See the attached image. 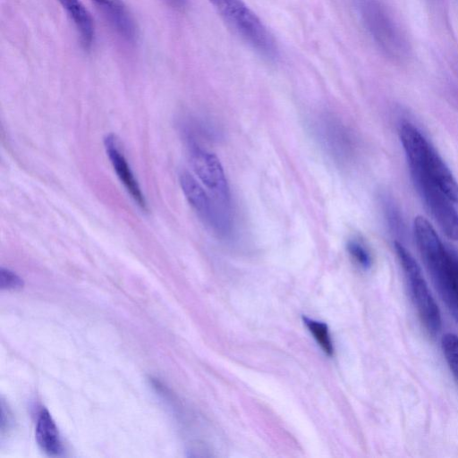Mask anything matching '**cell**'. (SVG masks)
<instances>
[{"label":"cell","mask_w":458,"mask_h":458,"mask_svg":"<svg viewBox=\"0 0 458 458\" xmlns=\"http://www.w3.org/2000/svg\"><path fill=\"white\" fill-rule=\"evenodd\" d=\"M413 233L432 282L458 322V251L445 246L431 224L421 216L414 219Z\"/></svg>","instance_id":"1"},{"label":"cell","mask_w":458,"mask_h":458,"mask_svg":"<svg viewBox=\"0 0 458 458\" xmlns=\"http://www.w3.org/2000/svg\"><path fill=\"white\" fill-rule=\"evenodd\" d=\"M400 139L410 170L431 180L450 199L458 203V182L424 135L413 124L404 123L400 128Z\"/></svg>","instance_id":"2"},{"label":"cell","mask_w":458,"mask_h":458,"mask_svg":"<svg viewBox=\"0 0 458 458\" xmlns=\"http://www.w3.org/2000/svg\"><path fill=\"white\" fill-rule=\"evenodd\" d=\"M234 34L260 55L275 58L276 41L257 14L242 0H208Z\"/></svg>","instance_id":"3"},{"label":"cell","mask_w":458,"mask_h":458,"mask_svg":"<svg viewBox=\"0 0 458 458\" xmlns=\"http://www.w3.org/2000/svg\"><path fill=\"white\" fill-rule=\"evenodd\" d=\"M358 8L369 33L390 58L401 61L408 55V42L387 8L379 0H358Z\"/></svg>","instance_id":"4"},{"label":"cell","mask_w":458,"mask_h":458,"mask_svg":"<svg viewBox=\"0 0 458 458\" xmlns=\"http://www.w3.org/2000/svg\"><path fill=\"white\" fill-rule=\"evenodd\" d=\"M394 249L403 269L410 298L420 321L428 334L435 336L441 330V314L421 274L420 266L402 243L395 242Z\"/></svg>","instance_id":"5"},{"label":"cell","mask_w":458,"mask_h":458,"mask_svg":"<svg viewBox=\"0 0 458 458\" xmlns=\"http://www.w3.org/2000/svg\"><path fill=\"white\" fill-rule=\"evenodd\" d=\"M179 181L187 201L203 222L220 236L229 234L232 228L230 210L217 203L189 172L181 173Z\"/></svg>","instance_id":"6"},{"label":"cell","mask_w":458,"mask_h":458,"mask_svg":"<svg viewBox=\"0 0 458 458\" xmlns=\"http://www.w3.org/2000/svg\"><path fill=\"white\" fill-rule=\"evenodd\" d=\"M190 160L195 174L212 198L230 210V189L224 168L216 156L197 145H192Z\"/></svg>","instance_id":"7"},{"label":"cell","mask_w":458,"mask_h":458,"mask_svg":"<svg viewBox=\"0 0 458 458\" xmlns=\"http://www.w3.org/2000/svg\"><path fill=\"white\" fill-rule=\"evenodd\" d=\"M420 194L438 226L451 240L458 241V212L454 201L431 180L411 171Z\"/></svg>","instance_id":"8"},{"label":"cell","mask_w":458,"mask_h":458,"mask_svg":"<svg viewBox=\"0 0 458 458\" xmlns=\"http://www.w3.org/2000/svg\"><path fill=\"white\" fill-rule=\"evenodd\" d=\"M105 148L110 162L119 180L125 187L134 202L147 210V202L134 174L120 148V142L114 134H108L104 140Z\"/></svg>","instance_id":"9"},{"label":"cell","mask_w":458,"mask_h":458,"mask_svg":"<svg viewBox=\"0 0 458 458\" xmlns=\"http://www.w3.org/2000/svg\"><path fill=\"white\" fill-rule=\"evenodd\" d=\"M114 33L125 43L133 44L137 38L134 20L121 0H91Z\"/></svg>","instance_id":"10"},{"label":"cell","mask_w":458,"mask_h":458,"mask_svg":"<svg viewBox=\"0 0 458 458\" xmlns=\"http://www.w3.org/2000/svg\"><path fill=\"white\" fill-rule=\"evenodd\" d=\"M319 127L322 140L330 153L341 161L346 160L352 153V142L344 124L333 117H326Z\"/></svg>","instance_id":"11"},{"label":"cell","mask_w":458,"mask_h":458,"mask_svg":"<svg viewBox=\"0 0 458 458\" xmlns=\"http://www.w3.org/2000/svg\"><path fill=\"white\" fill-rule=\"evenodd\" d=\"M72 21L82 47L89 50L95 41L93 19L80 0H58Z\"/></svg>","instance_id":"12"},{"label":"cell","mask_w":458,"mask_h":458,"mask_svg":"<svg viewBox=\"0 0 458 458\" xmlns=\"http://www.w3.org/2000/svg\"><path fill=\"white\" fill-rule=\"evenodd\" d=\"M36 439L41 449L50 455H58L63 451L58 429L47 410L42 409L36 427Z\"/></svg>","instance_id":"13"},{"label":"cell","mask_w":458,"mask_h":458,"mask_svg":"<svg viewBox=\"0 0 458 458\" xmlns=\"http://www.w3.org/2000/svg\"><path fill=\"white\" fill-rule=\"evenodd\" d=\"M303 321L324 352L331 356L334 352V346L327 326L323 322L316 321L306 317L303 318Z\"/></svg>","instance_id":"14"},{"label":"cell","mask_w":458,"mask_h":458,"mask_svg":"<svg viewBox=\"0 0 458 458\" xmlns=\"http://www.w3.org/2000/svg\"><path fill=\"white\" fill-rule=\"evenodd\" d=\"M441 346L447 365L458 382V335L445 334L442 337Z\"/></svg>","instance_id":"15"},{"label":"cell","mask_w":458,"mask_h":458,"mask_svg":"<svg viewBox=\"0 0 458 458\" xmlns=\"http://www.w3.org/2000/svg\"><path fill=\"white\" fill-rule=\"evenodd\" d=\"M347 250L352 259L360 267L368 269L371 267L372 257L367 246L359 239L348 241Z\"/></svg>","instance_id":"16"},{"label":"cell","mask_w":458,"mask_h":458,"mask_svg":"<svg viewBox=\"0 0 458 458\" xmlns=\"http://www.w3.org/2000/svg\"><path fill=\"white\" fill-rule=\"evenodd\" d=\"M24 285L23 280L8 268H0V287L6 290H19Z\"/></svg>","instance_id":"17"},{"label":"cell","mask_w":458,"mask_h":458,"mask_svg":"<svg viewBox=\"0 0 458 458\" xmlns=\"http://www.w3.org/2000/svg\"><path fill=\"white\" fill-rule=\"evenodd\" d=\"M169 2L175 7H181L184 5L186 0H169Z\"/></svg>","instance_id":"18"}]
</instances>
